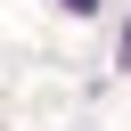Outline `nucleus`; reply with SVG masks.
I'll use <instances>...</instances> for the list:
<instances>
[{
  "label": "nucleus",
  "mask_w": 131,
  "mask_h": 131,
  "mask_svg": "<svg viewBox=\"0 0 131 131\" xmlns=\"http://www.w3.org/2000/svg\"><path fill=\"white\" fill-rule=\"evenodd\" d=\"M66 8H74V16H90V8H98V0H66Z\"/></svg>",
  "instance_id": "nucleus-2"
},
{
  "label": "nucleus",
  "mask_w": 131,
  "mask_h": 131,
  "mask_svg": "<svg viewBox=\"0 0 131 131\" xmlns=\"http://www.w3.org/2000/svg\"><path fill=\"white\" fill-rule=\"evenodd\" d=\"M115 66H131V25H123V49H115Z\"/></svg>",
  "instance_id": "nucleus-1"
}]
</instances>
